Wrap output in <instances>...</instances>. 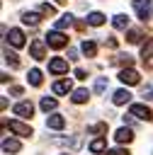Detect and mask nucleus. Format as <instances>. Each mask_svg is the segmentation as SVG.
Returning <instances> with one entry per match:
<instances>
[{"instance_id":"obj_1","label":"nucleus","mask_w":153,"mask_h":155,"mask_svg":"<svg viewBox=\"0 0 153 155\" xmlns=\"http://www.w3.org/2000/svg\"><path fill=\"white\" fill-rule=\"evenodd\" d=\"M46 41H49V46H51V48H63V46H68V36H66V34H61L58 29L49 31V34H46Z\"/></svg>"},{"instance_id":"obj_2","label":"nucleus","mask_w":153,"mask_h":155,"mask_svg":"<svg viewBox=\"0 0 153 155\" xmlns=\"http://www.w3.org/2000/svg\"><path fill=\"white\" fill-rule=\"evenodd\" d=\"M131 116H136V119H143V121H151L153 119V111L146 107V104H131Z\"/></svg>"},{"instance_id":"obj_3","label":"nucleus","mask_w":153,"mask_h":155,"mask_svg":"<svg viewBox=\"0 0 153 155\" xmlns=\"http://www.w3.org/2000/svg\"><path fill=\"white\" fill-rule=\"evenodd\" d=\"M119 80L124 82V85H138V80H141V75L134 70V68H124L121 73H119Z\"/></svg>"},{"instance_id":"obj_4","label":"nucleus","mask_w":153,"mask_h":155,"mask_svg":"<svg viewBox=\"0 0 153 155\" xmlns=\"http://www.w3.org/2000/svg\"><path fill=\"white\" fill-rule=\"evenodd\" d=\"M10 131H12V133H17V136H32V133H34L29 124H22V121H17V119H12V121H10Z\"/></svg>"},{"instance_id":"obj_5","label":"nucleus","mask_w":153,"mask_h":155,"mask_svg":"<svg viewBox=\"0 0 153 155\" xmlns=\"http://www.w3.org/2000/svg\"><path fill=\"white\" fill-rule=\"evenodd\" d=\"M29 51H32V58H36V61H41V58L46 56V46H44L41 39H34L32 46H29Z\"/></svg>"},{"instance_id":"obj_6","label":"nucleus","mask_w":153,"mask_h":155,"mask_svg":"<svg viewBox=\"0 0 153 155\" xmlns=\"http://www.w3.org/2000/svg\"><path fill=\"white\" fill-rule=\"evenodd\" d=\"M49 70L56 73V75H61V73L68 70V61H66V58H51V61H49Z\"/></svg>"},{"instance_id":"obj_7","label":"nucleus","mask_w":153,"mask_h":155,"mask_svg":"<svg viewBox=\"0 0 153 155\" xmlns=\"http://www.w3.org/2000/svg\"><path fill=\"white\" fill-rule=\"evenodd\" d=\"M134 7H136L138 19H148V12H151V0H134Z\"/></svg>"},{"instance_id":"obj_8","label":"nucleus","mask_w":153,"mask_h":155,"mask_svg":"<svg viewBox=\"0 0 153 155\" xmlns=\"http://www.w3.org/2000/svg\"><path fill=\"white\" fill-rule=\"evenodd\" d=\"M15 114H17V116H24V119H29V116L34 114V107H32V102H19V104H15Z\"/></svg>"},{"instance_id":"obj_9","label":"nucleus","mask_w":153,"mask_h":155,"mask_svg":"<svg viewBox=\"0 0 153 155\" xmlns=\"http://www.w3.org/2000/svg\"><path fill=\"white\" fill-rule=\"evenodd\" d=\"M7 41L12 44V46H24V34H22V29H10V34H7Z\"/></svg>"},{"instance_id":"obj_10","label":"nucleus","mask_w":153,"mask_h":155,"mask_svg":"<svg viewBox=\"0 0 153 155\" xmlns=\"http://www.w3.org/2000/svg\"><path fill=\"white\" fill-rule=\"evenodd\" d=\"M114 138H117V143H131V140H134V131L124 126V128H119V131L114 133Z\"/></svg>"},{"instance_id":"obj_11","label":"nucleus","mask_w":153,"mask_h":155,"mask_svg":"<svg viewBox=\"0 0 153 155\" xmlns=\"http://www.w3.org/2000/svg\"><path fill=\"white\" fill-rule=\"evenodd\" d=\"M46 126H49V128H56V131H58V128H63V126H66V119H63L61 114H51V116L46 119Z\"/></svg>"},{"instance_id":"obj_12","label":"nucleus","mask_w":153,"mask_h":155,"mask_svg":"<svg viewBox=\"0 0 153 155\" xmlns=\"http://www.w3.org/2000/svg\"><path fill=\"white\" fill-rule=\"evenodd\" d=\"M2 153H19V140L5 138V140H2Z\"/></svg>"},{"instance_id":"obj_13","label":"nucleus","mask_w":153,"mask_h":155,"mask_svg":"<svg viewBox=\"0 0 153 155\" xmlns=\"http://www.w3.org/2000/svg\"><path fill=\"white\" fill-rule=\"evenodd\" d=\"M66 92H70V80L53 82V94H66Z\"/></svg>"},{"instance_id":"obj_14","label":"nucleus","mask_w":153,"mask_h":155,"mask_svg":"<svg viewBox=\"0 0 153 155\" xmlns=\"http://www.w3.org/2000/svg\"><path fill=\"white\" fill-rule=\"evenodd\" d=\"M112 99H114V104H126L131 99V94H129V90H117Z\"/></svg>"},{"instance_id":"obj_15","label":"nucleus","mask_w":153,"mask_h":155,"mask_svg":"<svg viewBox=\"0 0 153 155\" xmlns=\"http://www.w3.org/2000/svg\"><path fill=\"white\" fill-rule=\"evenodd\" d=\"M102 22H104V15H102V12H90V15H87V24L100 27Z\"/></svg>"},{"instance_id":"obj_16","label":"nucleus","mask_w":153,"mask_h":155,"mask_svg":"<svg viewBox=\"0 0 153 155\" xmlns=\"http://www.w3.org/2000/svg\"><path fill=\"white\" fill-rule=\"evenodd\" d=\"M87 97H90V92H87V90H75L70 99H73L75 104H83V102H87Z\"/></svg>"},{"instance_id":"obj_17","label":"nucleus","mask_w":153,"mask_h":155,"mask_svg":"<svg viewBox=\"0 0 153 155\" xmlns=\"http://www.w3.org/2000/svg\"><path fill=\"white\" fill-rule=\"evenodd\" d=\"M22 22L36 27V24H39V15H36V12H24V15H22Z\"/></svg>"},{"instance_id":"obj_18","label":"nucleus","mask_w":153,"mask_h":155,"mask_svg":"<svg viewBox=\"0 0 153 155\" xmlns=\"http://www.w3.org/2000/svg\"><path fill=\"white\" fill-rule=\"evenodd\" d=\"M2 56H5V63H10L12 68H17L19 65V58L12 53V51H7V48H2Z\"/></svg>"},{"instance_id":"obj_19","label":"nucleus","mask_w":153,"mask_h":155,"mask_svg":"<svg viewBox=\"0 0 153 155\" xmlns=\"http://www.w3.org/2000/svg\"><path fill=\"white\" fill-rule=\"evenodd\" d=\"M27 78H29V82H32L34 87H39V85H41V70H36V68H32Z\"/></svg>"},{"instance_id":"obj_20","label":"nucleus","mask_w":153,"mask_h":155,"mask_svg":"<svg viewBox=\"0 0 153 155\" xmlns=\"http://www.w3.org/2000/svg\"><path fill=\"white\" fill-rule=\"evenodd\" d=\"M83 53H85V56H90V58H92V56H95V53H97V46H95V44H92V41H87V39H85V41H83Z\"/></svg>"},{"instance_id":"obj_21","label":"nucleus","mask_w":153,"mask_h":155,"mask_svg":"<svg viewBox=\"0 0 153 155\" xmlns=\"http://www.w3.org/2000/svg\"><path fill=\"white\" fill-rule=\"evenodd\" d=\"M70 24H73V17H70V15H63V17L56 22V29L61 31V29H66V27H70Z\"/></svg>"},{"instance_id":"obj_22","label":"nucleus","mask_w":153,"mask_h":155,"mask_svg":"<svg viewBox=\"0 0 153 155\" xmlns=\"http://www.w3.org/2000/svg\"><path fill=\"white\" fill-rule=\"evenodd\" d=\"M114 27H117V29H126V27H129V17H126V15H117V17H114Z\"/></svg>"},{"instance_id":"obj_23","label":"nucleus","mask_w":153,"mask_h":155,"mask_svg":"<svg viewBox=\"0 0 153 155\" xmlns=\"http://www.w3.org/2000/svg\"><path fill=\"white\" fill-rule=\"evenodd\" d=\"M41 109H44V111L56 109V99H53V97H41Z\"/></svg>"},{"instance_id":"obj_24","label":"nucleus","mask_w":153,"mask_h":155,"mask_svg":"<svg viewBox=\"0 0 153 155\" xmlns=\"http://www.w3.org/2000/svg\"><path fill=\"white\" fill-rule=\"evenodd\" d=\"M90 150H92V153H102V150H104V138H95V140L90 143Z\"/></svg>"},{"instance_id":"obj_25","label":"nucleus","mask_w":153,"mask_h":155,"mask_svg":"<svg viewBox=\"0 0 153 155\" xmlns=\"http://www.w3.org/2000/svg\"><path fill=\"white\" fill-rule=\"evenodd\" d=\"M126 41H129V44H138V41H141V31H138V29H131V31L126 34Z\"/></svg>"},{"instance_id":"obj_26","label":"nucleus","mask_w":153,"mask_h":155,"mask_svg":"<svg viewBox=\"0 0 153 155\" xmlns=\"http://www.w3.org/2000/svg\"><path fill=\"white\" fill-rule=\"evenodd\" d=\"M151 53H153V39H151V41L141 48V56H143V58H151Z\"/></svg>"},{"instance_id":"obj_27","label":"nucleus","mask_w":153,"mask_h":155,"mask_svg":"<svg viewBox=\"0 0 153 155\" xmlns=\"http://www.w3.org/2000/svg\"><path fill=\"white\" fill-rule=\"evenodd\" d=\"M39 10H41L44 15H49V17H51V15H56V7H53V5H49V2H44Z\"/></svg>"},{"instance_id":"obj_28","label":"nucleus","mask_w":153,"mask_h":155,"mask_svg":"<svg viewBox=\"0 0 153 155\" xmlns=\"http://www.w3.org/2000/svg\"><path fill=\"white\" fill-rule=\"evenodd\" d=\"M104 87H107V78H97V82H95V92H104Z\"/></svg>"},{"instance_id":"obj_29","label":"nucleus","mask_w":153,"mask_h":155,"mask_svg":"<svg viewBox=\"0 0 153 155\" xmlns=\"http://www.w3.org/2000/svg\"><path fill=\"white\" fill-rule=\"evenodd\" d=\"M117 63H121V65H126V68H129V65H131L134 61H131V56L126 53V56H117Z\"/></svg>"},{"instance_id":"obj_30","label":"nucleus","mask_w":153,"mask_h":155,"mask_svg":"<svg viewBox=\"0 0 153 155\" xmlns=\"http://www.w3.org/2000/svg\"><path fill=\"white\" fill-rule=\"evenodd\" d=\"M90 131H95V133H104V131H107V124H95V126H90Z\"/></svg>"},{"instance_id":"obj_31","label":"nucleus","mask_w":153,"mask_h":155,"mask_svg":"<svg viewBox=\"0 0 153 155\" xmlns=\"http://www.w3.org/2000/svg\"><path fill=\"white\" fill-rule=\"evenodd\" d=\"M107 155H129L124 148H112V150H107Z\"/></svg>"},{"instance_id":"obj_32","label":"nucleus","mask_w":153,"mask_h":155,"mask_svg":"<svg viewBox=\"0 0 153 155\" xmlns=\"http://www.w3.org/2000/svg\"><path fill=\"white\" fill-rule=\"evenodd\" d=\"M104 44H107L109 48H117V39H114V36H107V39H104Z\"/></svg>"},{"instance_id":"obj_33","label":"nucleus","mask_w":153,"mask_h":155,"mask_svg":"<svg viewBox=\"0 0 153 155\" xmlns=\"http://www.w3.org/2000/svg\"><path fill=\"white\" fill-rule=\"evenodd\" d=\"M143 97H146V99H153V90H151V87H148V90H143Z\"/></svg>"},{"instance_id":"obj_34","label":"nucleus","mask_w":153,"mask_h":155,"mask_svg":"<svg viewBox=\"0 0 153 155\" xmlns=\"http://www.w3.org/2000/svg\"><path fill=\"white\" fill-rule=\"evenodd\" d=\"M75 78H80V80H83V78H85V70H83V68H78V70H75Z\"/></svg>"}]
</instances>
